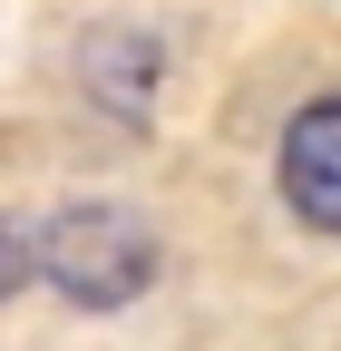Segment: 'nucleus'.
<instances>
[{
    "label": "nucleus",
    "instance_id": "nucleus-1",
    "mask_svg": "<svg viewBox=\"0 0 341 351\" xmlns=\"http://www.w3.org/2000/svg\"><path fill=\"white\" fill-rule=\"evenodd\" d=\"M29 263H39V283H49L59 302H78V313H117V302H137L156 283V225L137 205H117V195H68L49 225L29 234Z\"/></svg>",
    "mask_w": 341,
    "mask_h": 351
},
{
    "label": "nucleus",
    "instance_id": "nucleus-2",
    "mask_svg": "<svg viewBox=\"0 0 341 351\" xmlns=\"http://www.w3.org/2000/svg\"><path fill=\"white\" fill-rule=\"evenodd\" d=\"M273 186H283V205L303 215L312 234H341V88H322V98L292 108L283 147H273Z\"/></svg>",
    "mask_w": 341,
    "mask_h": 351
},
{
    "label": "nucleus",
    "instance_id": "nucleus-3",
    "mask_svg": "<svg viewBox=\"0 0 341 351\" xmlns=\"http://www.w3.org/2000/svg\"><path fill=\"white\" fill-rule=\"evenodd\" d=\"M78 88H88L117 127H137L156 108V88H166V49H156L147 29H98L88 49H78Z\"/></svg>",
    "mask_w": 341,
    "mask_h": 351
},
{
    "label": "nucleus",
    "instance_id": "nucleus-4",
    "mask_svg": "<svg viewBox=\"0 0 341 351\" xmlns=\"http://www.w3.org/2000/svg\"><path fill=\"white\" fill-rule=\"evenodd\" d=\"M29 274H39V263H29V234L10 225V215H0V302H10V293H20Z\"/></svg>",
    "mask_w": 341,
    "mask_h": 351
}]
</instances>
